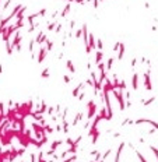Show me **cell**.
<instances>
[{
	"label": "cell",
	"mask_w": 158,
	"mask_h": 162,
	"mask_svg": "<svg viewBox=\"0 0 158 162\" xmlns=\"http://www.w3.org/2000/svg\"><path fill=\"white\" fill-rule=\"evenodd\" d=\"M120 136H122V133H120V131H115V133H112V138H119Z\"/></svg>",
	"instance_id": "e0dca14e"
},
{
	"label": "cell",
	"mask_w": 158,
	"mask_h": 162,
	"mask_svg": "<svg viewBox=\"0 0 158 162\" xmlns=\"http://www.w3.org/2000/svg\"><path fill=\"white\" fill-rule=\"evenodd\" d=\"M81 36H83V27H81V28H77L76 32H74V38H76V39H80Z\"/></svg>",
	"instance_id": "7c38bea8"
},
{
	"label": "cell",
	"mask_w": 158,
	"mask_h": 162,
	"mask_svg": "<svg viewBox=\"0 0 158 162\" xmlns=\"http://www.w3.org/2000/svg\"><path fill=\"white\" fill-rule=\"evenodd\" d=\"M49 70H51V67H49V66H48V67H45L42 71H41V77H42V78H45V80H48V78L51 77V74H49Z\"/></svg>",
	"instance_id": "30bf717a"
},
{
	"label": "cell",
	"mask_w": 158,
	"mask_h": 162,
	"mask_svg": "<svg viewBox=\"0 0 158 162\" xmlns=\"http://www.w3.org/2000/svg\"><path fill=\"white\" fill-rule=\"evenodd\" d=\"M63 82L64 84H70L71 82V77L69 76V74H63Z\"/></svg>",
	"instance_id": "5bb4252c"
},
{
	"label": "cell",
	"mask_w": 158,
	"mask_h": 162,
	"mask_svg": "<svg viewBox=\"0 0 158 162\" xmlns=\"http://www.w3.org/2000/svg\"><path fill=\"white\" fill-rule=\"evenodd\" d=\"M53 45H55V43H53V41H52V39H48L46 43H45V46H46L48 52H51L52 49H53Z\"/></svg>",
	"instance_id": "8fae6325"
},
{
	"label": "cell",
	"mask_w": 158,
	"mask_h": 162,
	"mask_svg": "<svg viewBox=\"0 0 158 162\" xmlns=\"http://www.w3.org/2000/svg\"><path fill=\"white\" fill-rule=\"evenodd\" d=\"M124 52H126V46H124V43H120V48L119 50H118V62H122L123 60V56H124Z\"/></svg>",
	"instance_id": "5b68a950"
},
{
	"label": "cell",
	"mask_w": 158,
	"mask_h": 162,
	"mask_svg": "<svg viewBox=\"0 0 158 162\" xmlns=\"http://www.w3.org/2000/svg\"><path fill=\"white\" fill-rule=\"evenodd\" d=\"M66 68L70 71V74H76V73H77V68L74 67V63H73L71 59H67V60H66Z\"/></svg>",
	"instance_id": "277c9868"
},
{
	"label": "cell",
	"mask_w": 158,
	"mask_h": 162,
	"mask_svg": "<svg viewBox=\"0 0 158 162\" xmlns=\"http://www.w3.org/2000/svg\"><path fill=\"white\" fill-rule=\"evenodd\" d=\"M84 115H86L84 109H78V112H76V115H74V119L71 120V127H77V124L81 123L84 119Z\"/></svg>",
	"instance_id": "6da1fadb"
},
{
	"label": "cell",
	"mask_w": 158,
	"mask_h": 162,
	"mask_svg": "<svg viewBox=\"0 0 158 162\" xmlns=\"http://www.w3.org/2000/svg\"><path fill=\"white\" fill-rule=\"evenodd\" d=\"M113 66H115V57L112 56V57H109V59L106 60V71L108 73H112Z\"/></svg>",
	"instance_id": "52a82bcc"
},
{
	"label": "cell",
	"mask_w": 158,
	"mask_h": 162,
	"mask_svg": "<svg viewBox=\"0 0 158 162\" xmlns=\"http://www.w3.org/2000/svg\"><path fill=\"white\" fill-rule=\"evenodd\" d=\"M62 28H63V25H62V24H57L56 28H55V32H56V34H59L60 31H62Z\"/></svg>",
	"instance_id": "ac0fdd59"
},
{
	"label": "cell",
	"mask_w": 158,
	"mask_h": 162,
	"mask_svg": "<svg viewBox=\"0 0 158 162\" xmlns=\"http://www.w3.org/2000/svg\"><path fill=\"white\" fill-rule=\"evenodd\" d=\"M70 10H71V4H70V3H67V4L64 6L63 11L60 13V17H62V18H64V17H66V16H67L69 13H70Z\"/></svg>",
	"instance_id": "9c48e42d"
},
{
	"label": "cell",
	"mask_w": 158,
	"mask_h": 162,
	"mask_svg": "<svg viewBox=\"0 0 158 162\" xmlns=\"http://www.w3.org/2000/svg\"><path fill=\"white\" fill-rule=\"evenodd\" d=\"M144 7H145V9H150V3H147V1H145V3H144Z\"/></svg>",
	"instance_id": "d6986e66"
},
{
	"label": "cell",
	"mask_w": 158,
	"mask_h": 162,
	"mask_svg": "<svg viewBox=\"0 0 158 162\" xmlns=\"http://www.w3.org/2000/svg\"><path fill=\"white\" fill-rule=\"evenodd\" d=\"M46 13H48V10H46V9H41V10L38 11L39 17H45V14H46Z\"/></svg>",
	"instance_id": "2e32d148"
},
{
	"label": "cell",
	"mask_w": 158,
	"mask_h": 162,
	"mask_svg": "<svg viewBox=\"0 0 158 162\" xmlns=\"http://www.w3.org/2000/svg\"><path fill=\"white\" fill-rule=\"evenodd\" d=\"M120 43L122 42H115V45L112 46V52L113 53H118V50H119V48H120Z\"/></svg>",
	"instance_id": "9a60e30c"
},
{
	"label": "cell",
	"mask_w": 158,
	"mask_h": 162,
	"mask_svg": "<svg viewBox=\"0 0 158 162\" xmlns=\"http://www.w3.org/2000/svg\"><path fill=\"white\" fill-rule=\"evenodd\" d=\"M155 101H157V98H155V97H150L148 99H143V98H141V99H140V103H143L144 106H151V105H153Z\"/></svg>",
	"instance_id": "8992f818"
},
{
	"label": "cell",
	"mask_w": 158,
	"mask_h": 162,
	"mask_svg": "<svg viewBox=\"0 0 158 162\" xmlns=\"http://www.w3.org/2000/svg\"><path fill=\"white\" fill-rule=\"evenodd\" d=\"M1 73H3V64L0 63V74H1Z\"/></svg>",
	"instance_id": "ffe728a7"
},
{
	"label": "cell",
	"mask_w": 158,
	"mask_h": 162,
	"mask_svg": "<svg viewBox=\"0 0 158 162\" xmlns=\"http://www.w3.org/2000/svg\"><path fill=\"white\" fill-rule=\"evenodd\" d=\"M132 90L134 91V92L139 90V74H137L136 71L132 74Z\"/></svg>",
	"instance_id": "3957f363"
},
{
	"label": "cell",
	"mask_w": 158,
	"mask_h": 162,
	"mask_svg": "<svg viewBox=\"0 0 158 162\" xmlns=\"http://www.w3.org/2000/svg\"><path fill=\"white\" fill-rule=\"evenodd\" d=\"M97 50H104V41L101 38L97 39Z\"/></svg>",
	"instance_id": "4fadbf2b"
},
{
	"label": "cell",
	"mask_w": 158,
	"mask_h": 162,
	"mask_svg": "<svg viewBox=\"0 0 158 162\" xmlns=\"http://www.w3.org/2000/svg\"><path fill=\"white\" fill-rule=\"evenodd\" d=\"M48 53H49V52H48L46 46H45V45H41V48H39V56H38V60H36V62H38L39 64L43 63V60L46 59Z\"/></svg>",
	"instance_id": "7a4b0ae2"
},
{
	"label": "cell",
	"mask_w": 158,
	"mask_h": 162,
	"mask_svg": "<svg viewBox=\"0 0 158 162\" xmlns=\"http://www.w3.org/2000/svg\"><path fill=\"white\" fill-rule=\"evenodd\" d=\"M102 60H104V52H102V50H97V52H95L94 63H95V64H98V63H101Z\"/></svg>",
	"instance_id": "ba28073f"
}]
</instances>
